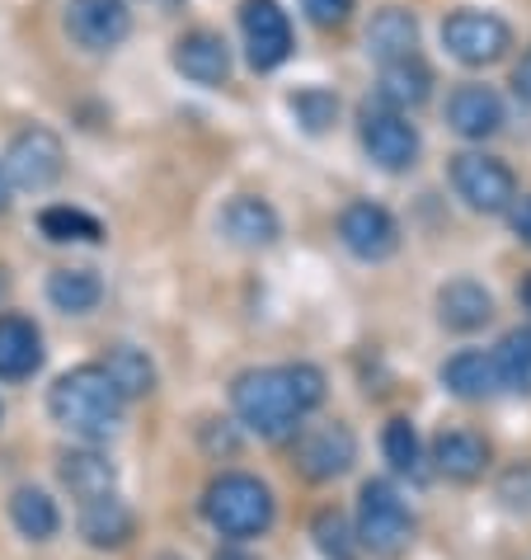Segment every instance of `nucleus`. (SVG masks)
Here are the masks:
<instances>
[{"instance_id":"obj_1","label":"nucleus","mask_w":531,"mask_h":560,"mask_svg":"<svg viewBox=\"0 0 531 560\" xmlns=\"http://www.w3.org/2000/svg\"><path fill=\"white\" fill-rule=\"evenodd\" d=\"M122 406H128V400L118 396V386L108 382V372L99 363H81L71 372H61L48 392V410H52L57 424L67 433H75V439H90V443L118 433Z\"/></svg>"},{"instance_id":"obj_2","label":"nucleus","mask_w":531,"mask_h":560,"mask_svg":"<svg viewBox=\"0 0 531 560\" xmlns=\"http://www.w3.org/2000/svg\"><path fill=\"white\" fill-rule=\"evenodd\" d=\"M202 513H208V523L231 541L263 537L273 527V490L263 486L259 476L226 471L202 494Z\"/></svg>"},{"instance_id":"obj_3","label":"nucleus","mask_w":531,"mask_h":560,"mask_svg":"<svg viewBox=\"0 0 531 560\" xmlns=\"http://www.w3.org/2000/svg\"><path fill=\"white\" fill-rule=\"evenodd\" d=\"M231 406H236L240 424L249 433H259V439H292L296 429H302V410H296V400L287 392V377L283 368H249L240 372L236 382H231Z\"/></svg>"},{"instance_id":"obj_4","label":"nucleus","mask_w":531,"mask_h":560,"mask_svg":"<svg viewBox=\"0 0 531 560\" xmlns=\"http://www.w3.org/2000/svg\"><path fill=\"white\" fill-rule=\"evenodd\" d=\"M357 547L381 556V560H396L400 551H410L414 541V513L410 504L400 500V490L390 480H367L357 490V527H353Z\"/></svg>"},{"instance_id":"obj_5","label":"nucleus","mask_w":531,"mask_h":560,"mask_svg":"<svg viewBox=\"0 0 531 560\" xmlns=\"http://www.w3.org/2000/svg\"><path fill=\"white\" fill-rule=\"evenodd\" d=\"M442 48L461 67H494L512 48V28L494 10H451L442 20Z\"/></svg>"},{"instance_id":"obj_6","label":"nucleus","mask_w":531,"mask_h":560,"mask_svg":"<svg viewBox=\"0 0 531 560\" xmlns=\"http://www.w3.org/2000/svg\"><path fill=\"white\" fill-rule=\"evenodd\" d=\"M451 189L475 212H508L512 198H518V175L498 155L461 151V155H451Z\"/></svg>"},{"instance_id":"obj_7","label":"nucleus","mask_w":531,"mask_h":560,"mask_svg":"<svg viewBox=\"0 0 531 560\" xmlns=\"http://www.w3.org/2000/svg\"><path fill=\"white\" fill-rule=\"evenodd\" d=\"M5 175H10V189H52L61 179V170H67V147H61V137L52 128H24L14 132V142L5 151Z\"/></svg>"},{"instance_id":"obj_8","label":"nucleus","mask_w":531,"mask_h":560,"mask_svg":"<svg viewBox=\"0 0 531 560\" xmlns=\"http://www.w3.org/2000/svg\"><path fill=\"white\" fill-rule=\"evenodd\" d=\"M357 137H363V151L371 155V165L390 170V175H400V170H414L418 165V128L396 108H363V118H357Z\"/></svg>"},{"instance_id":"obj_9","label":"nucleus","mask_w":531,"mask_h":560,"mask_svg":"<svg viewBox=\"0 0 531 560\" xmlns=\"http://www.w3.org/2000/svg\"><path fill=\"white\" fill-rule=\"evenodd\" d=\"M240 34L245 57L255 71H278L292 57V20L278 0H245L240 5Z\"/></svg>"},{"instance_id":"obj_10","label":"nucleus","mask_w":531,"mask_h":560,"mask_svg":"<svg viewBox=\"0 0 531 560\" xmlns=\"http://www.w3.org/2000/svg\"><path fill=\"white\" fill-rule=\"evenodd\" d=\"M339 241L363 264H381L400 250V222L390 217V208L371 203V198H357V203L339 212Z\"/></svg>"},{"instance_id":"obj_11","label":"nucleus","mask_w":531,"mask_h":560,"mask_svg":"<svg viewBox=\"0 0 531 560\" xmlns=\"http://www.w3.org/2000/svg\"><path fill=\"white\" fill-rule=\"evenodd\" d=\"M67 34L85 52H114L132 34L128 0H67Z\"/></svg>"},{"instance_id":"obj_12","label":"nucleus","mask_w":531,"mask_h":560,"mask_svg":"<svg viewBox=\"0 0 531 560\" xmlns=\"http://www.w3.org/2000/svg\"><path fill=\"white\" fill-rule=\"evenodd\" d=\"M357 462V439L343 419L330 424H310L296 433V471L306 480H334Z\"/></svg>"},{"instance_id":"obj_13","label":"nucleus","mask_w":531,"mask_h":560,"mask_svg":"<svg viewBox=\"0 0 531 560\" xmlns=\"http://www.w3.org/2000/svg\"><path fill=\"white\" fill-rule=\"evenodd\" d=\"M447 122H451V132L457 137H465V142H484V137H494L508 122L504 95H498L494 85L465 81V85H457L447 95Z\"/></svg>"},{"instance_id":"obj_14","label":"nucleus","mask_w":531,"mask_h":560,"mask_svg":"<svg viewBox=\"0 0 531 560\" xmlns=\"http://www.w3.org/2000/svg\"><path fill=\"white\" fill-rule=\"evenodd\" d=\"M169 61H175V71L193 85L222 90L231 81V48H226L222 34H212V28H189V34H179Z\"/></svg>"},{"instance_id":"obj_15","label":"nucleus","mask_w":531,"mask_h":560,"mask_svg":"<svg viewBox=\"0 0 531 560\" xmlns=\"http://www.w3.org/2000/svg\"><path fill=\"white\" fill-rule=\"evenodd\" d=\"M222 231H226V241L245 245V250H269V245L283 236V217H278L269 198L240 194L222 208Z\"/></svg>"},{"instance_id":"obj_16","label":"nucleus","mask_w":531,"mask_h":560,"mask_svg":"<svg viewBox=\"0 0 531 560\" xmlns=\"http://www.w3.org/2000/svg\"><path fill=\"white\" fill-rule=\"evenodd\" d=\"M489 316H494V298L475 278H451V283L437 288V320H442L447 330L471 335V330H484Z\"/></svg>"},{"instance_id":"obj_17","label":"nucleus","mask_w":531,"mask_h":560,"mask_svg":"<svg viewBox=\"0 0 531 560\" xmlns=\"http://www.w3.org/2000/svg\"><path fill=\"white\" fill-rule=\"evenodd\" d=\"M433 462L447 480L471 486V480H480L484 471H489L494 447L484 443L475 429H447V433H437V443H433Z\"/></svg>"},{"instance_id":"obj_18","label":"nucleus","mask_w":531,"mask_h":560,"mask_svg":"<svg viewBox=\"0 0 531 560\" xmlns=\"http://www.w3.org/2000/svg\"><path fill=\"white\" fill-rule=\"evenodd\" d=\"M377 95H381V108L410 114V108L428 104V95H433V67L418 52L400 57V61H386L381 81H377Z\"/></svg>"},{"instance_id":"obj_19","label":"nucleus","mask_w":531,"mask_h":560,"mask_svg":"<svg viewBox=\"0 0 531 560\" xmlns=\"http://www.w3.org/2000/svg\"><path fill=\"white\" fill-rule=\"evenodd\" d=\"M43 368V335L28 316H0V382H24Z\"/></svg>"},{"instance_id":"obj_20","label":"nucleus","mask_w":531,"mask_h":560,"mask_svg":"<svg viewBox=\"0 0 531 560\" xmlns=\"http://www.w3.org/2000/svg\"><path fill=\"white\" fill-rule=\"evenodd\" d=\"M367 52L377 67L386 61H400V57H414L418 52V20L404 5H386L371 14L367 24Z\"/></svg>"},{"instance_id":"obj_21","label":"nucleus","mask_w":531,"mask_h":560,"mask_svg":"<svg viewBox=\"0 0 531 560\" xmlns=\"http://www.w3.org/2000/svg\"><path fill=\"white\" fill-rule=\"evenodd\" d=\"M61 486H67L81 504H90V500L114 494L118 471H114V462H108L104 453H95V447H81V453L61 457Z\"/></svg>"},{"instance_id":"obj_22","label":"nucleus","mask_w":531,"mask_h":560,"mask_svg":"<svg viewBox=\"0 0 531 560\" xmlns=\"http://www.w3.org/2000/svg\"><path fill=\"white\" fill-rule=\"evenodd\" d=\"M132 527H137V518L118 494H104V500L81 504V537L90 541V547H99V551L122 547V541L132 537Z\"/></svg>"},{"instance_id":"obj_23","label":"nucleus","mask_w":531,"mask_h":560,"mask_svg":"<svg viewBox=\"0 0 531 560\" xmlns=\"http://www.w3.org/2000/svg\"><path fill=\"white\" fill-rule=\"evenodd\" d=\"M442 386L461 400H484L498 392V372H494V358L484 349H461L457 358L442 363Z\"/></svg>"},{"instance_id":"obj_24","label":"nucleus","mask_w":531,"mask_h":560,"mask_svg":"<svg viewBox=\"0 0 531 560\" xmlns=\"http://www.w3.org/2000/svg\"><path fill=\"white\" fill-rule=\"evenodd\" d=\"M48 302L67 316H90L104 302V278L95 269H57L48 278Z\"/></svg>"},{"instance_id":"obj_25","label":"nucleus","mask_w":531,"mask_h":560,"mask_svg":"<svg viewBox=\"0 0 531 560\" xmlns=\"http://www.w3.org/2000/svg\"><path fill=\"white\" fill-rule=\"evenodd\" d=\"M38 231L48 236L52 245H99L104 241V222L85 208H71V203H52L38 212Z\"/></svg>"},{"instance_id":"obj_26","label":"nucleus","mask_w":531,"mask_h":560,"mask_svg":"<svg viewBox=\"0 0 531 560\" xmlns=\"http://www.w3.org/2000/svg\"><path fill=\"white\" fill-rule=\"evenodd\" d=\"M99 368L108 372V382L118 386V396H122V400L151 396V392H155V363H151L142 349H132V345H114Z\"/></svg>"},{"instance_id":"obj_27","label":"nucleus","mask_w":531,"mask_h":560,"mask_svg":"<svg viewBox=\"0 0 531 560\" xmlns=\"http://www.w3.org/2000/svg\"><path fill=\"white\" fill-rule=\"evenodd\" d=\"M489 358H494V372H498V392L508 386V392L531 396V325L527 330L504 335L489 349Z\"/></svg>"},{"instance_id":"obj_28","label":"nucleus","mask_w":531,"mask_h":560,"mask_svg":"<svg viewBox=\"0 0 531 560\" xmlns=\"http://www.w3.org/2000/svg\"><path fill=\"white\" fill-rule=\"evenodd\" d=\"M10 518H14V527H20L24 537H34V541H48L61 527L57 504L43 490H34V486H24V490L10 494Z\"/></svg>"},{"instance_id":"obj_29","label":"nucleus","mask_w":531,"mask_h":560,"mask_svg":"<svg viewBox=\"0 0 531 560\" xmlns=\"http://www.w3.org/2000/svg\"><path fill=\"white\" fill-rule=\"evenodd\" d=\"M287 108H292L296 128L310 132V137L330 132L334 122H339V95H334V90H324V85H302V90H292Z\"/></svg>"},{"instance_id":"obj_30","label":"nucleus","mask_w":531,"mask_h":560,"mask_svg":"<svg viewBox=\"0 0 531 560\" xmlns=\"http://www.w3.org/2000/svg\"><path fill=\"white\" fill-rule=\"evenodd\" d=\"M381 447H386V462L396 466L400 476L410 480H424L428 466H424V439H418V429L410 419H390L386 433H381Z\"/></svg>"},{"instance_id":"obj_31","label":"nucleus","mask_w":531,"mask_h":560,"mask_svg":"<svg viewBox=\"0 0 531 560\" xmlns=\"http://www.w3.org/2000/svg\"><path fill=\"white\" fill-rule=\"evenodd\" d=\"M310 537H316L324 560H357V537L339 509H320L316 523H310Z\"/></svg>"},{"instance_id":"obj_32","label":"nucleus","mask_w":531,"mask_h":560,"mask_svg":"<svg viewBox=\"0 0 531 560\" xmlns=\"http://www.w3.org/2000/svg\"><path fill=\"white\" fill-rule=\"evenodd\" d=\"M283 377H287V392H292V400H296V410L302 415H310L324 400V372L316 363H287Z\"/></svg>"},{"instance_id":"obj_33","label":"nucleus","mask_w":531,"mask_h":560,"mask_svg":"<svg viewBox=\"0 0 531 560\" xmlns=\"http://www.w3.org/2000/svg\"><path fill=\"white\" fill-rule=\"evenodd\" d=\"M302 10L316 28H343L353 14V0H302Z\"/></svg>"},{"instance_id":"obj_34","label":"nucleus","mask_w":531,"mask_h":560,"mask_svg":"<svg viewBox=\"0 0 531 560\" xmlns=\"http://www.w3.org/2000/svg\"><path fill=\"white\" fill-rule=\"evenodd\" d=\"M508 226H512V236H518L522 245H531V194H518V198H512Z\"/></svg>"},{"instance_id":"obj_35","label":"nucleus","mask_w":531,"mask_h":560,"mask_svg":"<svg viewBox=\"0 0 531 560\" xmlns=\"http://www.w3.org/2000/svg\"><path fill=\"white\" fill-rule=\"evenodd\" d=\"M512 95H518L522 104H531V48L522 52L518 67H512Z\"/></svg>"},{"instance_id":"obj_36","label":"nucleus","mask_w":531,"mask_h":560,"mask_svg":"<svg viewBox=\"0 0 531 560\" xmlns=\"http://www.w3.org/2000/svg\"><path fill=\"white\" fill-rule=\"evenodd\" d=\"M10 194H14V189H10V175H5V165H0V217H5V212H10V203H14Z\"/></svg>"},{"instance_id":"obj_37","label":"nucleus","mask_w":531,"mask_h":560,"mask_svg":"<svg viewBox=\"0 0 531 560\" xmlns=\"http://www.w3.org/2000/svg\"><path fill=\"white\" fill-rule=\"evenodd\" d=\"M212 560H255V556H249V551H236V547H226V551H216Z\"/></svg>"},{"instance_id":"obj_38","label":"nucleus","mask_w":531,"mask_h":560,"mask_svg":"<svg viewBox=\"0 0 531 560\" xmlns=\"http://www.w3.org/2000/svg\"><path fill=\"white\" fill-rule=\"evenodd\" d=\"M10 298V273H5V264H0V302Z\"/></svg>"},{"instance_id":"obj_39","label":"nucleus","mask_w":531,"mask_h":560,"mask_svg":"<svg viewBox=\"0 0 531 560\" xmlns=\"http://www.w3.org/2000/svg\"><path fill=\"white\" fill-rule=\"evenodd\" d=\"M522 302H527V311H531V278H527V283H522Z\"/></svg>"},{"instance_id":"obj_40","label":"nucleus","mask_w":531,"mask_h":560,"mask_svg":"<svg viewBox=\"0 0 531 560\" xmlns=\"http://www.w3.org/2000/svg\"><path fill=\"white\" fill-rule=\"evenodd\" d=\"M0 415H5V406H0Z\"/></svg>"}]
</instances>
